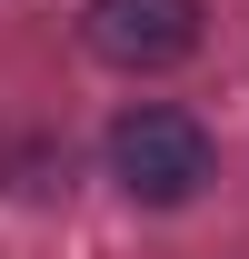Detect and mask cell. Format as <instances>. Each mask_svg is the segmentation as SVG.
Listing matches in <instances>:
<instances>
[{
    "label": "cell",
    "mask_w": 249,
    "mask_h": 259,
    "mask_svg": "<svg viewBox=\"0 0 249 259\" xmlns=\"http://www.w3.org/2000/svg\"><path fill=\"white\" fill-rule=\"evenodd\" d=\"M110 180L140 209H189L219 180V140H210V120H189L170 100H130L110 120Z\"/></svg>",
    "instance_id": "6da1fadb"
},
{
    "label": "cell",
    "mask_w": 249,
    "mask_h": 259,
    "mask_svg": "<svg viewBox=\"0 0 249 259\" xmlns=\"http://www.w3.org/2000/svg\"><path fill=\"white\" fill-rule=\"evenodd\" d=\"M210 30V10L199 0H80V40H90V60L130 70V80H150V70H180Z\"/></svg>",
    "instance_id": "7a4b0ae2"
}]
</instances>
